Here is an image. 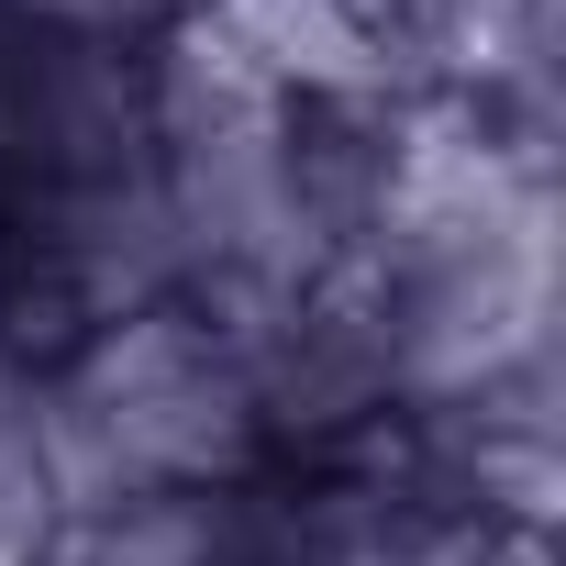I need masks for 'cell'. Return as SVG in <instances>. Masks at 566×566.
<instances>
[{"instance_id": "cell-1", "label": "cell", "mask_w": 566, "mask_h": 566, "mask_svg": "<svg viewBox=\"0 0 566 566\" xmlns=\"http://www.w3.org/2000/svg\"><path fill=\"white\" fill-rule=\"evenodd\" d=\"M189 12H211V0H0V23H12V34H45V45H112V56L167 45Z\"/></svg>"}]
</instances>
